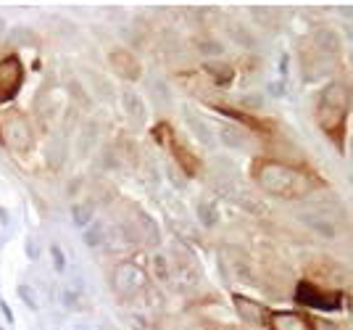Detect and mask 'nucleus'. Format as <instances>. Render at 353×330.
Segmentation results:
<instances>
[{"instance_id":"nucleus-8","label":"nucleus","mask_w":353,"mask_h":330,"mask_svg":"<svg viewBox=\"0 0 353 330\" xmlns=\"http://www.w3.org/2000/svg\"><path fill=\"white\" fill-rule=\"evenodd\" d=\"M235 304H237V309H240V315L245 317V320H250V315H256V322H261V317H266V312H264V307H259V304H245L243 299H235Z\"/></svg>"},{"instance_id":"nucleus-2","label":"nucleus","mask_w":353,"mask_h":330,"mask_svg":"<svg viewBox=\"0 0 353 330\" xmlns=\"http://www.w3.org/2000/svg\"><path fill=\"white\" fill-rule=\"evenodd\" d=\"M345 114H348V90L343 85H330L319 98L316 106V122L322 124L324 133L343 140V127H345Z\"/></svg>"},{"instance_id":"nucleus-1","label":"nucleus","mask_w":353,"mask_h":330,"mask_svg":"<svg viewBox=\"0 0 353 330\" xmlns=\"http://www.w3.org/2000/svg\"><path fill=\"white\" fill-rule=\"evenodd\" d=\"M253 180L259 182L266 193L280 195V198H303L316 185V177L306 169L269 162V159H259L253 164Z\"/></svg>"},{"instance_id":"nucleus-7","label":"nucleus","mask_w":353,"mask_h":330,"mask_svg":"<svg viewBox=\"0 0 353 330\" xmlns=\"http://www.w3.org/2000/svg\"><path fill=\"white\" fill-rule=\"evenodd\" d=\"M298 301L303 304H311V307H319V309H335L340 304L338 293H327L322 288L311 283H301L298 285Z\"/></svg>"},{"instance_id":"nucleus-9","label":"nucleus","mask_w":353,"mask_h":330,"mask_svg":"<svg viewBox=\"0 0 353 330\" xmlns=\"http://www.w3.org/2000/svg\"><path fill=\"white\" fill-rule=\"evenodd\" d=\"M111 61H114V66H117L121 75H127V69L134 64L132 56H130V53H121V50H119V53H114V56H111ZM132 69H140V66H132ZM127 77H130V75H127Z\"/></svg>"},{"instance_id":"nucleus-5","label":"nucleus","mask_w":353,"mask_h":330,"mask_svg":"<svg viewBox=\"0 0 353 330\" xmlns=\"http://www.w3.org/2000/svg\"><path fill=\"white\" fill-rule=\"evenodd\" d=\"M21 61L16 56H8V59L0 61V104L11 101L19 88H21Z\"/></svg>"},{"instance_id":"nucleus-3","label":"nucleus","mask_w":353,"mask_h":330,"mask_svg":"<svg viewBox=\"0 0 353 330\" xmlns=\"http://www.w3.org/2000/svg\"><path fill=\"white\" fill-rule=\"evenodd\" d=\"M0 140L3 146H8L11 151H27L32 146V133L30 124L21 114L16 111H6L0 114Z\"/></svg>"},{"instance_id":"nucleus-4","label":"nucleus","mask_w":353,"mask_h":330,"mask_svg":"<svg viewBox=\"0 0 353 330\" xmlns=\"http://www.w3.org/2000/svg\"><path fill=\"white\" fill-rule=\"evenodd\" d=\"M156 140L161 143L163 148H169V153L174 156L176 162H179V166L188 172V175H198V169H201V162L192 156L190 151L185 148L179 140H176V135H174V130H172V124H166V122H161L159 127H156Z\"/></svg>"},{"instance_id":"nucleus-6","label":"nucleus","mask_w":353,"mask_h":330,"mask_svg":"<svg viewBox=\"0 0 353 330\" xmlns=\"http://www.w3.org/2000/svg\"><path fill=\"white\" fill-rule=\"evenodd\" d=\"M266 325L269 330H316L311 317L301 315V312H272L266 315Z\"/></svg>"}]
</instances>
